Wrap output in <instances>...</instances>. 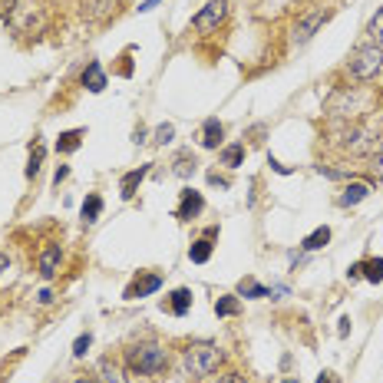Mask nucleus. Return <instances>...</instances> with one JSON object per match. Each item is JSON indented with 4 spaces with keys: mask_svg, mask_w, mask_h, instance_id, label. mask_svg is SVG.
<instances>
[{
    "mask_svg": "<svg viewBox=\"0 0 383 383\" xmlns=\"http://www.w3.org/2000/svg\"><path fill=\"white\" fill-rule=\"evenodd\" d=\"M370 172H374L377 179L383 182V152H377V155H374V162H370Z\"/></svg>",
    "mask_w": 383,
    "mask_h": 383,
    "instance_id": "c756f323",
    "label": "nucleus"
},
{
    "mask_svg": "<svg viewBox=\"0 0 383 383\" xmlns=\"http://www.w3.org/2000/svg\"><path fill=\"white\" fill-rule=\"evenodd\" d=\"M17 10V0H0V20H10Z\"/></svg>",
    "mask_w": 383,
    "mask_h": 383,
    "instance_id": "c85d7f7f",
    "label": "nucleus"
},
{
    "mask_svg": "<svg viewBox=\"0 0 383 383\" xmlns=\"http://www.w3.org/2000/svg\"><path fill=\"white\" fill-rule=\"evenodd\" d=\"M89 344H93V334H79V337H77V344H73V354L83 357V354L89 350Z\"/></svg>",
    "mask_w": 383,
    "mask_h": 383,
    "instance_id": "cd10ccee",
    "label": "nucleus"
},
{
    "mask_svg": "<svg viewBox=\"0 0 383 383\" xmlns=\"http://www.w3.org/2000/svg\"><path fill=\"white\" fill-rule=\"evenodd\" d=\"M172 139H175V126H172V123H162L159 129H155V139H152V143H155V145H165V143H172Z\"/></svg>",
    "mask_w": 383,
    "mask_h": 383,
    "instance_id": "a878e982",
    "label": "nucleus"
},
{
    "mask_svg": "<svg viewBox=\"0 0 383 383\" xmlns=\"http://www.w3.org/2000/svg\"><path fill=\"white\" fill-rule=\"evenodd\" d=\"M238 311H241L238 294H225V297H218V301H215V314H218V317H235Z\"/></svg>",
    "mask_w": 383,
    "mask_h": 383,
    "instance_id": "dca6fc26",
    "label": "nucleus"
},
{
    "mask_svg": "<svg viewBox=\"0 0 383 383\" xmlns=\"http://www.w3.org/2000/svg\"><path fill=\"white\" fill-rule=\"evenodd\" d=\"M201 209H205V199H201L199 192H195V189H182V201H179V209H175V218L192 221Z\"/></svg>",
    "mask_w": 383,
    "mask_h": 383,
    "instance_id": "0eeeda50",
    "label": "nucleus"
},
{
    "mask_svg": "<svg viewBox=\"0 0 383 383\" xmlns=\"http://www.w3.org/2000/svg\"><path fill=\"white\" fill-rule=\"evenodd\" d=\"M225 17H228V4H225V0H211V4H205V7L192 17V30H195V33H215V30L225 23Z\"/></svg>",
    "mask_w": 383,
    "mask_h": 383,
    "instance_id": "20e7f679",
    "label": "nucleus"
},
{
    "mask_svg": "<svg viewBox=\"0 0 383 383\" xmlns=\"http://www.w3.org/2000/svg\"><path fill=\"white\" fill-rule=\"evenodd\" d=\"M83 129H70V133H60V139H57V152H77L79 145H83Z\"/></svg>",
    "mask_w": 383,
    "mask_h": 383,
    "instance_id": "4468645a",
    "label": "nucleus"
},
{
    "mask_svg": "<svg viewBox=\"0 0 383 383\" xmlns=\"http://www.w3.org/2000/svg\"><path fill=\"white\" fill-rule=\"evenodd\" d=\"M327 241H331V228H327V225H321V228H314L304 238V251H321Z\"/></svg>",
    "mask_w": 383,
    "mask_h": 383,
    "instance_id": "f3484780",
    "label": "nucleus"
},
{
    "mask_svg": "<svg viewBox=\"0 0 383 383\" xmlns=\"http://www.w3.org/2000/svg\"><path fill=\"white\" fill-rule=\"evenodd\" d=\"M67 175H70V169H67V165H60V169H57V175H53V179H57V185L63 182V179H67Z\"/></svg>",
    "mask_w": 383,
    "mask_h": 383,
    "instance_id": "72a5a7b5",
    "label": "nucleus"
},
{
    "mask_svg": "<svg viewBox=\"0 0 383 383\" xmlns=\"http://www.w3.org/2000/svg\"><path fill=\"white\" fill-rule=\"evenodd\" d=\"M370 37H374V43H380L383 47V7L374 13V20H370Z\"/></svg>",
    "mask_w": 383,
    "mask_h": 383,
    "instance_id": "bb28decb",
    "label": "nucleus"
},
{
    "mask_svg": "<svg viewBox=\"0 0 383 383\" xmlns=\"http://www.w3.org/2000/svg\"><path fill=\"white\" fill-rule=\"evenodd\" d=\"M83 87L89 89V93H103L106 89V73L99 63H89L87 73H83Z\"/></svg>",
    "mask_w": 383,
    "mask_h": 383,
    "instance_id": "ddd939ff",
    "label": "nucleus"
},
{
    "mask_svg": "<svg viewBox=\"0 0 383 383\" xmlns=\"http://www.w3.org/2000/svg\"><path fill=\"white\" fill-rule=\"evenodd\" d=\"M268 165H271V169H274L278 175H291V169H287V165H281L278 159H268Z\"/></svg>",
    "mask_w": 383,
    "mask_h": 383,
    "instance_id": "7c9ffc66",
    "label": "nucleus"
},
{
    "mask_svg": "<svg viewBox=\"0 0 383 383\" xmlns=\"http://www.w3.org/2000/svg\"><path fill=\"white\" fill-rule=\"evenodd\" d=\"M245 162V145H225L221 149V165H228V169H238V165Z\"/></svg>",
    "mask_w": 383,
    "mask_h": 383,
    "instance_id": "a211bd4d",
    "label": "nucleus"
},
{
    "mask_svg": "<svg viewBox=\"0 0 383 383\" xmlns=\"http://www.w3.org/2000/svg\"><path fill=\"white\" fill-rule=\"evenodd\" d=\"M327 17H331L327 10H311L307 17L297 20V27H294V40H297V43H307V40H311V37L317 33V30H321V23H324Z\"/></svg>",
    "mask_w": 383,
    "mask_h": 383,
    "instance_id": "39448f33",
    "label": "nucleus"
},
{
    "mask_svg": "<svg viewBox=\"0 0 383 383\" xmlns=\"http://www.w3.org/2000/svg\"><path fill=\"white\" fill-rule=\"evenodd\" d=\"M195 165H199V162H195V155H192V152H182V155H179V159L172 162V172L179 175V179H189V175H195Z\"/></svg>",
    "mask_w": 383,
    "mask_h": 383,
    "instance_id": "6ab92c4d",
    "label": "nucleus"
},
{
    "mask_svg": "<svg viewBox=\"0 0 383 383\" xmlns=\"http://www.w3.org/2000/svg\"><path fill=\"white\" fill-rule=\"evenodd\" d=\"M380 70H383V47L380 43H364V47H357L350 63H347V73H350L357 83H370V79H377Z\"/></svg>",
    "mask_w": 383,
    "mask_h": 383,
    "instance_id": "7ed1b4c3",
    "label": "nucleus"
},
{
    "mask_svg": "<svg viewBox=\"0 0 383 383\" xmlns=\"http://www.w3.org/2000/svg\"><path fill=\"white\" fill-rule=\"evenodd\" d=\"M317 383H340V380H337V374H331V370H324V374L317 377Z\"/></svg>",
    "mask_w": 383,
    "mask_h": 383,
    "instance_id": "2f4dec72",
    "label": "nucleus"
},
{
    "mask_svg": "<svg viewBox=\"0 0 383 383\" xmlns=\"http://www.w3.org/2000/svg\"><path fill=\"white\" fill-rule=\"evenodd\" d=\"M99 211H103V199H99V195H89L87 201H83V221H96L99 218Z\"/></svg>",
    "mask_w": 383,
    "mask_h": 383,
    "instance_id": "393cba45",
    "label": "nucleus"
},
{
    "mask_svg": "<svg viewBox=\"0 0 383 383\" xmlns=\"http://www.w3.org/2000/svg\"><path fill=\"white\" fill-rule=\"evenodd\" d=\"M221 360H225V354H221L215 344H189L185 347V354H182L185 374L195 377V380L215 374V370L221 367Z\"/></svg>",
    "mask_w": 383,
    "mask_h": 383,
    "instance_id": "f03ea898",
    "label": "nucleus"
},
{
    "mask_svg": "<svg viewBox=\"0 0 383 383\" xmlns=\"http://www.w3.org/2000/svg\"><path fill=\"white\" fill-rule=\"evenodd\" d=\"M109 4L113 0H87V10L83 13H87V20H103L109 13Z\"/></svg>",
    "mask_w": 383,
    "mask_h": 383,
    "instance_id": "5701e85b",
    "label": "nucleus"
},
{
    "mask_svg": "<svg viewBox=\"0 0 383 383\" xmlns=\"http://www.w3.org/2000/svg\"><path fill=\"white\" fill-rule=\"evenodd\" d=\"M43 155H47V149H43V145H33V149H30V162H27V179H37L40 175V165H43Z\"/></svg>",
    "mask_w": 383,
    "mask_h": 383,
    "instance_id": "4be33fe9",
    "label": "nucleus"
},
{
    "mask_svg": "<svg viewBox=\"0 0 383 383\" xmlns=\"http://www.w3.org/2000/svg\"><path fill=\"white\" fill-rule=\"evenodd\" d=\"M218 383H245V377H241V374H225Z\"/></svg>",
    "mask_w": 383,
    "mask_h": 383,
    "instance_id": "473e14b6",
    "label": "nucleus"
},
{
    "mask_svg": "<svg viewBox=\"0 0 383 383\" xmlns=\"http://www.w3.org/2000/svg\"><path fill=\"white\" fill-rule=\"evenodd\" d=\"M189 258L195 261V265H205V261L211 258V241H209V235H205V238H199L195 245H192V248H189Z\"/></svg>",
    "mask_w": 383,
    "mask_h": 383,
    "instance_id": "aec40b11",
    "label": "nucleus"
},
{
    "mask_svg": "<svg viewBox=\"0 0 383 383\" xmlns=\"http://www.w3.org/2000/svg\"><path fill=\"white\" fill-rule=\"evenodd\" d=\"M221 135H225V126L218 119H205V126H201V145L205 149H218Z\"/></svg>",
    "mask_w": 383,
    "mask_h": 383,
    "instance_id": "9b49d317",
    "label": "nucleus"
},
{
    "mask_svg": "<svg viewBox=\"0 0 383 383\" xmlns=\"http://www.w3.org/2000/svg\"><path fill=\"white\" fill-rule=\"evenodd\" d=\"M367 195H370V182H360V179H350V182L340 189V195H337V205L340 209H354L357 201H364Z\"/></svg>",
    "mask_w": 383,
    "mask_h": 383,
    "instance_id": "423d86ee",
    "label": "nucleus"
},
{
    "mask_svg": "<svg viewBox=\"0 0 383 383\" xmlns=\"http://www.w3.org/2000/svg\"><path fill=\"white\" fill-rule=\"evenodd\" d=\"M159 287H162V278H159V274H143V278H135L133 284L126 287V301H135V297L155 294Z\"/></svg>",
    "mask_w": 383,
    "mask_h": 383,
    "instance_id": "6e6552de",
    "label": "nucleus"
},
{
    "mask_svg": "<svg viewBox=\"0 0 383 383\" xmlns=\"http://www.w3.org/2000/svg\"><path fill=\"white\" fill-rule=\"evenodd\" d=\"M238 294H241V297H268V294H271V287L258 284L255 278H245V281L238 284Z\"/></svg>",
    "mask_w": 383,
    "mask_h": 383,
    "instance_id": "412c9836",
    "label": "nucleus"
},
{
    "mask_svg": "<svg viewBox=\"0 0 383 383\" xmlns=\"http://www.w3.org/2000/svg\"><path fill=\"white\" fill-rule=\"evenodd\" d=\"M10 268V261H7V255H0V274H4V271Z\"/></svg>",
    "mask_w": 383,
    "mask_h": 383,
    "instance_id": "f704fd0d",
    "label": "nucleus"
},
{
    "mask_svg": "<svg viewBox=\"0 0 383 383\" xmlns=\"http://www.w3.org/2000/svg\"><path fill=\"white\" fill-rule=\"evenodd\" d=\"M126 364L133 374H143V377H155L162 374L169 367V350L159 344H135L126 350Z\"/></svg>",
    "mask_w": 383,
    "mask_h": 383,
    "instance_id": "f257e3e1",
    "label": "nucleus"
},
{
    "mask_svg": "<svg viewBox=\"0 0 383 383\" xmlns=\"http://www.w3.org/2000/svg\"><path fill=\"white\" fill-rule=\"evenodd\" d=\"M99 383H129L123 374V367L113 364V360H103L99 364Z\"/></svg>",
    "mask_w": 383,
    "mask_h": 383,
    "instance_id": "2eb2a0df",
    "label": "nucleus"
},
{
    "mask_svg": "<svg viewBox=\"0 0 383 383\" xmlns=\"http://www.w3.org/2000/svg\"><path fill=\"white\" fill-rule=\"evenodd\" d=\"M149 175V165H143V169H133V172L123 175V182H119V192H123V199H133L135 189L143 185V179Z\"/></svg>",
    "mask_w": 383,
    "mask_h": 383,
    "instance_id": "f8f14e48",
    "label": "nucleus"
},
{
    "mask_svg": "<svg viewBox=\"0 0 383 383\" xmlns=\"http://www.w3.org/2000/svg\"><path fill=\"white\" fill-rule=\"evenodd\" d=\"M73 383H96V380H89V377H79V380H73Z\"/></svg>",
    "mask_w": 383,
    "mask_h": 383,
    "instance_id": "c9c22d12",
    "label": "nucleus"
},
{
    "mask_svg": "<svg viewBox=\"0 0 383 383\" xmlns=\"http://www.w3.org/2000/svg\"><path fill=\"white\" fill-rule=\"evenodd\" d=\"M37 268L43 278H53L60 268V245H47V248L40 251V261H37Z\"/></svg>",
    "mask_w": 383,
    "mask_h": 383,
    "instance_id": "9d476101",
    "label": "nucleus"
},
{
    "mask_svg": "<svg viewBox=\"0 0 383 383\" xmlns=\"http://www.w3.org/2000/svg\"><path fill=\"white\" fill-rule=\"evenodd\" d=\"M162 307L169 311V314H175V317L189 314V307H192V291H189V287H179V291H172V294H169V301H165Z\"/></svg>",
    "mask_w": 383,
    "mask_h": 383,
    "instance_id": "1a4fd4ad",
    "label": "nucleus"
},
{
    "mask_svg": "<svg viewBox=\"0 0 383 383\" xmlns=\"http://www.w3.org/2000/svg\"><path fill=\"white\" fill-rule=\"evenodd\" d=\"M364 278L370 281V284H380V281H383V258L364 261Z\"/></svg>",
    "mask_w": 383,
    "mask_h": 383,
    "instance_id": "b1692460",
    "label": "nucleus"
}]
</instances>
